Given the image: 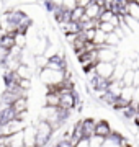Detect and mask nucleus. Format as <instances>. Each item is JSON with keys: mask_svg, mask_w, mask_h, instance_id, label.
Returning a JSON list of instances; mask_svg holds the SVG:
<instances>
[{"mask_svg": "<svg viewBox=\"0 0 139 147\" xmlns=\"http://www.w3.org/2000/svg\"><path fill=\"white\" fill-rule=\"evenodd\" d=\"M54 132L56 131L51 126V123L39 119V123L34 124V147H46L51 142Z\"/></svg>", "mask_w": 139, "mask_h": 147, "instance_id": "obj_1", "label": "nucleus"}, {"mask_svg": "<svg viewBox=\"0 0 139 147\" xmlns=\"http://www.w3.org/2000/svg\"><path fill=\"white\" fill-rule=\"evenodd\" d=\"M110 82H111V80L103 79V77H100V75H98V74H95V72L88 74V85L92 87V90H93L95 93H102V92H107V90H108V85H110Z\"/></svg>", "mask_w": 139, "mask_h": 147, "instance_id": "obj_2", "label": "nucleus"}, {"mask_svg": "<svg viewBox=\"0 0 139 147\" xmlns=\"http://www.w3.org/2000/svg\"><path fill=\"white\" fill-rule=\"evenodd\" d=\"M96 59L98 62H115L116 64V59H118V53H116V47H111V46H102L96 49Z\"/></svg>", "mask_w": 139, "mask_h": 147, "instance_id": "obj_3", "label": "nucleus"}, {"mask_svg": "<svg viewBox=\"0 0 139 147\" xmlns=\"http://www.w3.org/2000/svg\"><path fill=\"white\" fill-rule=\"evenodd\" d=\"M11 108L16 113V118L18 119H25V116L28 113V95H23V96H18L13 103H11Z\"/></svg>", "mask_w": 139, "mask_h": 147, "instance_id": "obj_4", "label": "nucleus"}, {"mask_svg": "<svg viewBox=\"0 0 139 147\" xmlns=\"http://www.w3.org/2000/svg\"><path fill=\"white\" fill-rule=\"evenodd\" d=\"M13 119H16V113L13 111L11 105H3V103H0V126L10 124Z\"/></svg>", "mask_w": 139, "mask_h": 147, "instance_id": "obj_5", "label": "nucleus"}, {"mask_svg": "<svg viewBox=\"0 0 139 147\" xmlns=\"http://www.w3.org/2000/svg\"><path fill=\"white\" fill-rule=\"evenodd\" d=\"M115 62H96L95 65V74H98L100 77L103 79H108L111 80L113 77V72H115Z\"/></svg>", "mask_w": 139, "mask_h": 147, "instance_id": "obj_6", "label": "nucleus"}, {"mask_svg": "<svg viewBox=\"0 0 139 147\" xmlns=\"http://www.w3.org/2000/svg\"><path fill=\"white\" fill-rule=\"evenodd\" d=\"M111 124L108 123L107 119H96L95 124V136L96 137H102V139H107L110 134H111Z\"/></svg>", "mask_w": 139, "mask_h": 147, "instance_id": "obj_7", "label": "nucleus"}, {"mask_svg": "<svg viewBox=\"0 0 139 147\" xmlns=\"http://www.w3.org/2000/svg\"><path fill=\"white\" fill-rule=\"evenodd\" d=\"M95 124H96V119L93 118H84L82 119V132H84V139H92L95 136Z\"/></svg>", "mask_w": 139, "mask_h": 147, "instance_id": "obj_8", "label": "nucleus"}, {"mask_svg": "<svg viewBox=\"0 0 139 147\" xmlns=\"http://www.w3.org/2000/svg\"><path fill=\"white\" fill-rule=\"evenodd\" d=\"M59 26H61V30H62V33L65 36L67 34H79V33H82L80 23H77V21H67V23H62Z\"/></svg>", "mask_w": 139, "mask_h": 147, "instance_id": "obj_9", "label": "nucleus"}, {"mask_svg": "<svg viewBox=\"0 0 139 147\" xmlns=\"http://www.w3.org/2000/svg\"><path fill=\"white\" fill-rule=\"evenodd\" d=\"M13 46H15V38H13V34L2 33L0 34V49L5 51V53H10V49Z\"/></svg>", "mask_w": 139, "mask_h": 147, "instance_id": "obj_10", "label": "nucleus"}, {"mask_svg": "<svg viewBox=\"0 0 139 147\" xmlns=\"http://www.w3.org/2000/svg\"><path fill=\"white\" fill-rule=\"evenodd\" d=\"M23 146L31 147L34 146V126H26L23 131Z\"/></svg>", "mask_w": 139, "mask_h": 147, "instance_id": "obj_11", "label": "nucleus"}, {"mask_svg": "<svg viewBox=\"0 0 139 147\" xmlns=\"http://www.w3.org/2000/svg\"><path fill=\"white\" fill-rule=\"evenodd\" d=\"M102 7H98L95 3V2H92L90 5L85 7V15L90 18V20H98V16H100V13H102Z\"/></svg>", "mask_w": 139, "mask_h": 147, "instance_id": "obj_12", "label": "nucleus"}, {"mask_svg": "<svg viewBox=\"0 0 139 147\" xmlns=\"http://www.w3.org/2000/svg\"><path fill=\"white\" fill-rule=\"evenodd\" d=\"M16 74H18V77H20V79L31 80V77H33V69L30 67V65H26V64H20V67L16 69Z\"/></svg>", "mask_w": 139, "mask_h": 147, "instance_id": "obj_13", "label": "nucleus"}, {"mask_svg": "<svg viewBox=\"0 0 139 147\" xmlns=\"http://www.w3.org/2000/svg\"><path fill=\"white\" fill-rule=\"evenodd\" d=\"M123 82L121 80H111L110 82V85H108V92L111 95H115V96H119L121 95V90H123Z\"/></svg>", "mask_w": 139, "mask_h": 147, "instance_id": "obj_14", "label": "nucleus"}, {"mask_svg": "<svg viewBox=\"0 0 139 147\" xmlns=\"http://www.w3.org/2000/svg\"><path fill=\"white\" fill-rule=\"evenodd\" d=\"M48 62L49 59L44 56V54H38V56H34V65H36L38 72L41 74V70H44V69L48 67Z\"/></svg>", "mask_w": 139, "mask_h": 147, "instance_id": "obj_15", "label": "nucleus"}, {"mask_svg": "<svg viewBox=\"0 0 139 147\" xmlns=\"http://www.w3.org/2000/svg\"><path fill=\"white\" fill-rule=\"evenodd\" d=\"M59 101H61L59 93H53V92H48L46 93V106L56 108V106H59Z\"/></svg>", "mask_w": 139, "mask_h": 147, "instance_id": "obj_16", "label": "nucleus"}, {"mask_svg": "<svg viewBox=\"0 0 139 147\" xmlns=\"http://www.w3.org/2000/svg\"><path fill=\"white\" fill-rule=\"evenodd\" d=\"M93 44L96 46V49L98 47H102V46H105V42H107V34L103 31H100L98 28H96V33H95V38H93Z\"/></svg>", "mask_w": 139, "mask_h": 147, "instance_id": "obj_17", "label": "nucleus"}, {"mask_svg": "<svg viewBox=\"0 0 139 147\" xmlns=\"http://www.w3.org/2000/svg\"><path fill=\"white\" fill-rule=\"evenodd\" d=\"M121 82H123L124 87H133V84H134V70L133 69H126Z\"/></svg>", "mask_w": 139, "mask_h": 147, "instance_id": "obj_18", "label": "nucleus"}, {"mask_svg": "<svg viewBox=\"0 0 139 147\" xmlns=\"http://www.w3.org/2000/svg\"><path fill=\"white\" fill-rule=\"evenodd\" d=\"M85 15V8H82V7H75L74 10L70 11V21H77V23H80L82 16Z\"/></svg>", "mask_w": 139, "mask_h": 147, "instance_id": "obj_19", "label": "nucleus"}, {"mask_svg": "<svg viewBox=\"0 0 139 147\" xmlns=\"http://www.w3.org/2000/svg\"><path fill=\"white\" fill-rule=\"evenodd\" d=\"M126 69H128V65H124V64H116V65H115V72H113L111 80H121L123 75H124V72H126Z\"/></svg>", "mask_w": 139, "mask_h": 147, "instance_id": "obj_20", "label": "nucleus"}, {"mask_svg": "<svg viewBox=\"0 0 139 147\" xmlns=\"http://www.w3.org/2000/svg\"><path fill=\"white\" fill-rule=\"evenodd\" d=\"M133 95H134V87H123L119 98H123V100L131 103V101H133Z\"/></svg>", "mask_w": 139, "mask_h": 147, "instance_id": "obj_21", "label": "nucleus"}, {"mask_svg": "<svg viewBox=\"0 0 139 147\" xmlns=\"http://www.w3.org/2000/svg\"><path fill=\"white\" fill-rule=\"evenodd\" d=\"M128 105H129V101L123 100V98H118L116 103H115V105L111 106V110H113V111H116V113H121V111H123Z\"/></svg>", "mask_w": 139, "mask_h": 147, "instance_id": "obj_22", "label": "nucleus"}, {"mask_svg": "<svg viewBox=\"0 0 139 147\" xmlns=\"http://www.w3.org/2000/svg\"><path fill=\"white\" fill-rule=\"evenodd\" d=\"M15 46L18 47H26V34H22V33H15Z\"/></svg>", "mask_w": 139, "mask_h": 147, "instance_id": "obj_23", "label": "nucleus"}, {"mask_svg": "<svg viewBox=\"0 0 139 147\" xmlns=\"http://www.w3.org/2000/svg\"><path fill=\"white\" fill-rule=\"evenodd\" d=\"M128 15L139 21V5L138 3H128Z\"/></svg>", "mask_w": 139, "mask_h": 147, "instance_id": "obj_24", "label": "nucleus"}, {"mask_svg": "<svg viewBox=\"0 0 139 147\" xmlns=\"http://www.w3.org/2000/svg\"><path fill=\"white\" fill-rule=\"evenodd\" d=\"M119 41H121V39H119V38L115 34V31H113V33H110V34H107V42H105V44H107V46H111V47H116Z\"/></svg>", "mask_w": 139, "mask_h": 147, "instance_id": "obj_25", "label": "nucleus"}, {"mask_svg": "<svg viewBox=\"0 0 139 147\" xmlns=\"http://www.w3.org/2000/svg\"><path fill=\"white\" fill-rule=\"evenodd\" d=\"M124 23H126V26H128L129 30H136V28L139 26V21L136 20V18H133V16H129V15H124Z\"/></svg>", "mask_w": 139, "mask_h": 147, "instance_id": "obj_26", "label": "nucleus"}, {"mask_svg": "<svg viewBox=\"0 0 139 147\" xmlns=\"http://www.w3.org/2000/svg\"><path fill=\"white\" fill-rule=\"evenodd\" d=\"M98 30L103 31L105 34H110V33L115 31V26H113L110 21H105V23H100V25H98Z\"/></svg>", "mask_w": 139, "mask_h": 147, "instance_id": "obj_27", "label": "nucleus"}, {"mask_svg": "<svg viewBox=\"0 0 139 147\" xmlns=\"http://www.w3.org/2000/svg\"><path fill=\"white\" fill-rule=\"evenodd\" d=\"M113 13L111 10H102V13H100V16H98V21L100 23H105V21H111V18H113Z\"/></svg>", "mask_w": 139, "mask_h": 147, "instance_id": "obj_28", "label": "nucleus"}, {"mask_svg": "<svg viewBox=\"0 0 139 147\" xmlns=\"http://www.w3.org/2000/svg\"><path fill=\"white\" fill-rule=\"evenodd\" d=\"M103 142H105V139L93 136L92 139H88V146H90V147H102V146H103Z\"/></svg>", "mask_w": 139, "mask_h": 147, "instance_id": "obj_29", "label": "nucleus"}, {"mask_svg": "<svg viewBox=\"0 0 139 147\" xmlns=\"http://www.w3.org/2000/svg\"><path fill=\"white\" fill-rule=\"evenodd\" d=\"M18 87H20L23 92H28V90L31 88V80H28V79H20V80H18Z\"/></svg>", "mask_w": 139, "mask_h": 147, "instance_id": "obj_30", "label": "nucleus"}, {"mask_svg": "<svg viewBox=\"0 0 139 147\" xmlns=\"http://www.w3.org/2000/svg\"><path fill=\"white\" fill-rule=\"evenodd\" d=\"M75 7H77V0H64L62 2V8H65L69 11H72Z\"/></svg>", "mask_w": 139, "mask_h": 147, "instance_id": "obj_31", "label": "nucleus"}, {"mask_svg": "<svg viewBox=\"0 0 139 147\" xmlns=\"http://www.w3.org/2000/svg\"><path fill=\"white\" fill-rule=\"evenodd\" d=\"M102 147H121V146H119V142H116V141H113V139H110V137H107Z\"/></svg>", "mask_w": 139, "mask_h": 147, "instance_id": "obj_32", "label": "nucleus"}, {"mask_svg": "<svg viewBox=\"0 0 139 147\" xmlns=\"http://www.w3.org/2000/svg\"><path fill=\"white\" fill-rule=\"evenodd\" d=\"M43 7L46 8V11H48V13H53L54 8H56V5H53V2H51V0H44V2H43Z\"/></svg>", "mask_w": 139, "mask_h": 147, "instance_id": "obj_33", "label": "nucleus"}, {"mask_svg": "<svg viewBox=\"0 0 139 147\" xmlns=\"http://www.w3.org/2000/svg\"><path fill=\"white\" fill-rule=\"evenodd\" d=\"M92 2H93V0H77V5L82 7V8H85L87 5H90Z\"/></svg>", "mask_w": 139, "mask_h": 147, "instance_id": "obj_34", "label": "nucleus"}, {"mask_svg": "<svg viewBox=\"0 0 139 147\" xmlns=\"http://www.w3.org/2000/svg\"><path fill=\"white\" fill-rule=\"evenodd\" d=\"M133 101L138 105L139 103V87H134V95H133Z\"/></svg>", "mask_w": 139, "mask_h": 147, "instance_id": "obj_35", "label": "nucleus"}, {"mask_svg": "<svg viewBox=\"0 0 139 147\" xmlns=\"http://www.w3.org/2000/svg\"><path fill=\"white\" fill-rule=\"evenodd\" d=\"M133 87H139V70H134V84Z\"/></svg>", "mask_w": 139, "mask_h": 147, "instance_id": "obj_36", "label": "nucleus"}, {"mask_svg": "<svg viewBox=\"0 0 139 147\" xmlns=\"http://www.w3.org/2000/svg\"><path fill=\"white\" fill-rule=\"evenodd\" d=\"M131 123H133L134 126H138V127H139V111L136 113V115H134V118L131 119Z\"/></svg>", "mask_w": 139, "mask_h": 147, "instance_id": "obj_37", "label": "nucleus"}, {"mask_svg": "<svg viewBox=\"0 0 139 147\" xmlns=\"http://www.w3.org/2000/svg\"><path fill=\"white\" fill-rule=\"evenodd\" d=\"M75 147H90V146H88V141H87V139H82V141L79 142Z\"/></svg>", "mask_w": 139, "mask_h": 147, "instance_id": "obj_38", "label": "nucleus"}, {"mask_svg": "<svg viewBox=\"0 0 139 147\" xmlns=\"http://www.w3.org/2000/svg\"><path fill=\"white\" fill-rule=\"evenodd\" d=\"M53 2V5H56V7H62V2L64 0H51Z\"/></svg>", "mask_w": 139, "mask_h": 147, "instance_id": "obj_39", "label": "nucleus"}, {"mask_svg": "<svg viewBox=\"0 0 139 147\" xmlns=\"http://www.w3.org/2000/svg\"><path fill=\"white\" fill-rule=\"evenodd\" d=\"M138 111H139V103H138Z\"/></svg>", "mask_w": 139, "mask_h": 147, "instance_id": "obj_40", "label": "nucleus"}, {"mask_svg": "<svg viewBox=\"0 0 139 147\" xmlns=\"http://www.w3.org/2000/svg\"><path fill=\"white\" fill-rule=\"evenodd\" d=\"M31 147H34V146H31Z\"/></svg>", "mask_w": 139, "mask_h": 147, "instance_id": "obj_41", "label": "nucleus"}]
</instances>
